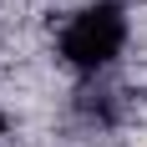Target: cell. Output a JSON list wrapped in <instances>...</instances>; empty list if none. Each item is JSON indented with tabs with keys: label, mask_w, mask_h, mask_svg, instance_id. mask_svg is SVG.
<instances>
[{
	"label": "cell",
	"mask_w": 147,
	"mask_h": 147,
	"mask_svg": "<svg viewBox=\"0 0 147 147\" xmlns=\"http://www.w3.org/2000/svg\"><path fill=\"white\" fill-rule=\"evenodd\" d=\"M0 132H5V122H0Z\"/></svg>",
	"instance_id": "obj_2"
},
{
	"label": "cell",
	"mask_w": 147,
	"mask_h": 147,
	"mask_svg": "<svg viewBox=\"0 0 147 147\" xmlns=\"http://www.w3.org/2000/svg\"><path fill=\"white\" fill-rule=\"evenodd\" d=\"M122 41H127L122 10L117 5H91V10H81L71 26L61 30V56L71 66H81V71H96V66H107L122 51Z\"/></svg>",
	"instance_id": "obj_1"
}]
</instances>
